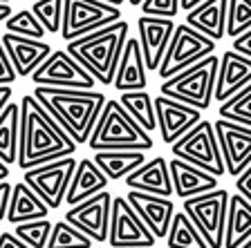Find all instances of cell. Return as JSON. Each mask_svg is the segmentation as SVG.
Wrapping results in <instances>:
<instances>
[{
    "instance_id": "21",
    "label": "cell",
    "mask_w": 251,
    "mask_h": 248,
    "mask_svg": "<svg viewBox=\"0 0 251 248\" xmlns=\"http://www.w3.org/2000/svg\"><path fill=\"white\" fill-rule=\"evenodd\" d=\"M126 186H128V190L151 192V195L168 197V199H171V195H175L171 168H168V161L164 157H155L144 165H139L132 175L126 177Z\"/></svg>"
},
{
    "instance_id": "46",
    "label": "cell",
    "mask_w": 251,
    "mask_h": 248,
    "mask_svg": "<svg viewBox=\"0 0 251 248\" xmlns=\"http://www.w3.org/2000/svg\"><path fill=\"white\" fill-rule=\"evenodd\" d=\"M7 177H9V165L0 159V183H2V181H7Z\"/></svg>"
},
{
    "instance_id": "14",
    "label": "cell",
    "mask_w": 251,
    "mask_h": 248,
    "mask_svg": "<svg viewBox=\"0 0 251 248\" xmlns=\"http://www.w3.org/2000/svg\"><path fill=\"white\" fill-rule=\"evenodd\" d=\"M213 128L226 175L240 177L251 165V128L226 119H218L213 123Z\"/></svg>"
},
{
    "instance_id": "22",
    "label": "cell",
    "mask_w": 251,
    "mask_h": 248,
    "mask_svg": "<svg viewBox=\"0 0 251 248\" xmlns=\"http://www.w3.org/2000/svg\"><path fill=\"white\" fill-rule=\"evenodd\" d=\"M168 168H171L173 190H175V195H177L179 199H191V197L218 190V177L200 170V168L186 163V161L171 159L168 161Z\"/></svg>"
},
{
    "instance_id": "26",
    "label": "cell",
    "mask_w": 251,
    "mask_h": 248,
    "mask_svg": "<svg viewBox=\"0 0 251 248\" xmlns=\"http://www.w3.org/2000/svg\"><path fill=\"white\" fill-rule=\"evenodd\" d=\"M251 239V203L242 195L229 197L225 226V248H240Z\"/></svg>"
},
{
    "instance_id": "29",
    "label": "cell",
    "mask_w": 251,
    "mask_h": 248,
    "mask_svg": "<svg viewBox=\"0 0 251 248\" xmlns=\"http://www.w3.org/2000/svg\"><path fill=\"white\" fill-rule=\"evenodd\" d=\"M121 105L126 108V112L130 114L132 119L146 130L151 135L152 130H157V114H155V103L152 96L146 90H135V92H121V96L117 98Z\"/></svg>"
},
{
    "instance_id": "48",
    "label": "cell",
    "mask_w": 251,
    "mask_h": 248,
    "mask_svg": "<svg viewBox=\"0 0 251 248\" xmlns=\"http://www.w3.org/2000/svg\"><path fill=\"white\" fill-rule=\"evenodd\" d=\"M128 2H130L132 7H141V2H144V0H128Z\"/></svg>"
},
{
    "instance_id": "24",
    "label": "cell",
    "mask_w": 251,
    "mask_h": 248,
    "mask_svg": "<svg viewBox=\"0 0 251 248\" xmlns=\"http://www.w3.org/2000/svg\"><path fill=\"white\" fill-rule=\"evenodd\" d=\"M103 190H108V177L99 170V165L94 163L90 157L88 159H78L72 183H70L68 195H65V203L72 208Z\"/></svg>"
},
{
    "instance_id": "11",
    "label": "cell",
    "mask_w": 251,
    "mask_h": 248,
    "mask_svg": "<svg viewBox=\"0 0 251 248\" xmlns=\"http://www.w3.org/2000/svg\"><path fill=\"white\" fill-rule=\"evenodd\" d=\"M31 81L34 85H43V88L65 90H92L97 85L92 74L83 69V65L70 56L65 49H52V54L31 74Z\"/></svg>"
},
{
    "instance_id": "20",
    "label": "cell",
    "mask_w": 251,
    "mask_h": 248,
    "mask_svg": "<svg viewBox=\"0 0 251 248\" xmlns=\"http://www.w3.org/2000/svg\"><path fill=\"white\" fill-rule=\"evenodd\" d=\"M146 72L148 69H146V61H144V52H141L139 38H128L124 52H121L119 65H117L112 88L119 90V92L146 90V85H148Z\"/></svg>"
},
{
    "instance_id": "23",
    "label": "cell",
    "mask_w": 251,
    "mask_h": 248,
    "mask_svg": "<svg viewBox=\"0 0 251 248\" xmlns=\"http://www.w3.org/2000/svg\"><path fill=\"white\" fill-rule=\"evenodd\" d=\"M226 7L229 0H204L186 11V25L215 43L222 41L226 36Z\"/></svg>"
},
{
    "instance_id": "7",
    "label": "cell",
    "mask_w": 251,
    "mask_h": 248,
    "mask_svg": "<svg viewBox=\"0 0 251 248\" xmlns=\"http://www.w3.org/2000/svg\"><path fill=\"white\" fill-rule=\"evenodd\" d=\"M229 192L225 188L211 190L206 195H198L184 199L182 210L195 224L209 248H225V226L229 210Z\"/></svg>"
},
{
    "instance_id": "15",
    "label": "cell",
    "mask_w": 251,
    "mask_h": 248,
    "mask_svg": "<svg viewBox=\"0 0 251 248\" xmlns=\"http://www.w3.org/2000/svg\"><path fill=\"white\" fill-rule=\"evenodd\" d=\"M155 114H157V128L162 132V141L164 143H175L177 139H182L191 128L202 121V112L193 105L179 103L175 98L168 96H155Z\"/></svg>"
},
{
    "instance_id": "13",
    "label": "cell",
    "mask_w": 251,
    "mask_h": 248,
    "mask_svg": "<svg viewBox=\"0 0 251 248\" xmlns=\"http://www.w3.org/2000/svg\"><path fill=\"white\" fill-rule=\"evenodd\" d=\"M110 210H112V192L103 190L70 208L65 212V222L72 224L76 230H81L94 244H103L108 242Z\"/></svg>"
},
{
    "instance_id": "43",
    "label": "cell",
    "mask_w": 251,
    "mask_h": 248,
    "mask_svg": "<svg viewBox=\"0 0 251 248\" xmlns=\"http://www.w3.org/2000/svg\"><path fill=\"white\" fill-rule=\"evenodd\" d=\"M11 94H14L11 85H0V114L5 112V108L11 103Z\"/></svg>"
},
{
    "instance_id": "10",
    "label": "cell",
    "mask_w": 251,
    "mask_h": 248,
    "mask_svg": "<svg viewBox=\"0 0 251 248\" xmlns=\"http://www.w3.org/2000/svg\"><path fill=\"white\" fill-rule=\"evenodd\" d=\"M76 163L78 159L65 157V159L52 161V163L36 165V168L25 170L23 181L47 203L50 210H56V208H61V203H65V195H68V188L72 183Z\"/></svg>"
},
{
    "instance_id": "40",
    "label": "cell",
    "mask_w": 251,
    "mask_h": 248,
    "mask_svg": "<svg viewBox=\"0 0 251 248\" xmlns=\"http://www.w3.org/2000/svg\"><path fill=\"white\" fill-rule=\"evenodd\" d=\"M233 52L251 58V29H247L245 34H240L238 38H233Z\"/></svg>"
},
{
    "instance_id": "18",
    "label": "cell",
    "mask_w": 251,
    "mask_h": 248,
    "mask_svg": "<svg viewBox=\"0 0 251 248\" xmlns=\"http://www.w3.org/2000/svg\"><path fill=\"white\" fill-rule=\"evenodd\" d=\"M249 83H251V58L229 49V52H225L220 56V69H218V78H215L213 101H218L222 105L233 94L240 92L242 88H247Z\"/></svg>"
},
{
    "instance_id": "39",
    "label": "cell",
    "mask_w": 251,
    "mask_h": 248,
    "mask_svg": "<svg viewBox=\"0 0 251 248\" xmlns=\"http://www.w3.org/2000/svg\"><path fill=\"white\" fill-rule=\"evenodd\" d=\"M235 190H238V195H242L251 203V165L240 177H235Z\"/></svg>"
},
{
    "instance_id": "1",
    "label": "cell",
    "mask_w": 251,
    "mask_h": 248,
    "mask_svg": "<svg viewBox=\"0 0 251 248\" xmlns=\"http://www.w3.org/2000/svg\"><path fill=\"white\" fill-rule=\"evenodd\" d=\"M78 145L45 112L34 94L21 101V135H18V168L29 170L36 165L74 157Z\"/></svg>"
},
{
    "instance_id": "49",
    "label": "cell",
    "mask_w": 251,
    "mask_h": 248,
    "mask_svg": "<svg viewBox=\"0 0 251 248\" xmlns=\"http://www.w3.org/2000/svg\"><path fill=\"white\" fill-rule=\"evenodd\" d=\"M240 248H251V239H249V242H245V244H242Z\"/></svg>"
},
{
    "instance_id": "3",
    "label": "cell",
    "mask_w": 251,
    "mask_h": 248,
    "mask_svg": "<svg viewBox=\"0 0 251 248\" xmlns=\"http://www.w3.org/2000/svg\"><path fill=\"white\" fill-rule=\"evenodd\" d=\"M126 41H128V23L121 18L103 29H97L76 41H70L65 52L72 58H76L99 85L108 88L115 81V72Z\"/></svg>"
},
{
    "instance_id": "44",
    "label": "cell",
    "mask_w": 251,
    "mask_h": 248,
    "mask_svg": "<svg viewBox=\"0 0 251 248\" xmlns=\"http://www.w3.org/2000/svg\"><path fill=\"white\" fill-rule=\"evenodd\" d=\"M11 14H14V11H11V5H9V2H0V23H5Z\"/></svg>"
},
{
    "instance_id": "47",
    "label": "cell",
    "mask_w": 251,
    "mask_h": 248,
    "mask_svg": "<svg viewBox=\"0 0 251 248\" xmlns=\"http://www.w3.org/2000/svg\"><path fill=\"white\" fill-rule=\"evenodd\" d=\"M101 2H108V5H115V7H121L126 0H101Z\"/></svg>"
},
{
    "instance_id": "41",
    "label": "cell",
    "mask_w": 251,
    "mask_h": 248,
    "mask_svg": "<svg viewBox=\"0 0 251 248\" xmlns=\"http://www.w3.org/2000/svg\"><path fill=\"white\" fill-rule=\"evenodd\" d=\"M11 183L9 181H2L0 183V222L7 219V210H9V199H11Z\"/></svg>"
},
{
    "instance_id": "36",
    "label": "cell",
    "mask_w": 251,
    "mask_h": 248,
    "mask_svg": "<svg viewBox=\"0 0 251 248\" xmlns=\"http://www.w3.org/2000/svg\"><path fill=\"white\" fill-rule=\"evenodd\" d=\"M251 29V0H229L226 7V36L238 38Z\"/></svg>"
},
{
    "instance_id": "8",
    "label": "cell",
    "mask_w": 251,
    "mask_h": 248,
    "mask_svg": "<svg viewBox=\"0 0 251 248\" xmlns=\"http://www.w3.org/2000/svg\"><path fill=\"white\" fill-rule=\"evenodd\" d=\"M211 54H215V41H211L209 36H204L184 23L173 31V38L162 58V65L157 68V74L162 81H166V78H173L175 74L188 69L195 63L204 61Z\"/></svg>"
},
{
    "instance_id": "5",
    "label": "cell",
    "mask_w": 251,
    "mask_h": 248,
    "mask_svg": "<svg viewBox=\"0 0 251 248\" xmlns=\"http://www.w3.org/2000/svg\"><path fill=\"white\" fill-rule=\"evenodd\" d=\"M220 69V58L215 54L206 56L204 61L191 65L188 69L175 74L173 78L162 81V96L175 98L179 103L193 105L200 112L209 110L213 103V92H215V78H218Z\"/></svg>"
},
{
    "instance_id": "34",
    "label": "cell",
    "mask_w": 251,
    "mask_h": 248,
    "mask_svg": "<svg viewBox=\"0 0 251 248\" xmlns=\"http://www.w3.org/2000/svg\"><path fill=\"white\" fill-rule=\"evenodd\" d=\"M54 224L50 219H36V222H25L14 226V235L21 242H25L29 248H47L50 235H52Z\"/></svg>"
},
{
    "instance_id": "50",
    "label": "cell",
    "mask_w": 251,
    "mask_h": 248,
    "mask_svg": "<svg viewBox=\"0 0 251 248\" xmlns=\"http://www.w3.org/2000/svg\"><path fill=\"white\" fill-rule=\"evenodd\" d=\"M0 2H9V0H0Z\"/></svg>"
},
{
    "instance_id": "30",
    "label": "cell",
    "mask_w": 251,
    "mask_h": 248,
    "mask_svg": "<svg viewBox=\"0 0 251 248\" xmlns=\"http://www.w3.org/2000/svg\"><path fill=\"white\" fill-rule=\"evenodd\" d=\"M166 246L168 248H209V244L204 242L195 224L188 219L186 212H175L173 215L171 228L166 235Z\"/></svg>"
},
{
    "instance_id": "17",
    "label": "cell",
    "mask_w": 251,
    "mask_h": 248,
    "mask_svg": "<svg viewBox=\"0 0 251 248\" xmlns=\"http://www.w3.org/2000/svg\"><path fill=\"white\" fill-rule=\"evenodd\" d=\"M126 202L132 206V210L139 215V219L148 226L155 239H162L168 235L173 215H175V203L168 197L151 195V192H139V190H128Z\"/></svg>"
},
{
    "instance_id": "6",
    "label": "cell",
    "mask_w": 251,
    "mask_h": 248,
    "mask_svg": "<svg viewBox=\"0 0 251 248\" xmlns=\"http://www.w3.org/2000/svg\"><path fill=\"white\" fill-rule=\"evenodd\" d=\"M171 152L175 159L186 161V163L195 165L200 170L218 177V179L222 175H226L213 121H200L195 128L188 130L182 139H177L171 145Z\"/></svg>"
},
{
    "instance_id": "31",
    "label": "cell",
    "mask_w": 251,
    "mask_h": 248,
    "mask_svg": "<svg viewBox=\"0 0 251 248\" xmlns=\"http://www.w3.org/2000/svg\"><path fill=\"white\" fill-rule=\"evenodd\" d=\"M220 119L233 121V123H242L251 128V83L247 88H242L238 94L225 101V103L218 108Z\"/></svg>"
},
{
    "instance_id": "28",
    "label": "cell",
    "mask_w": 251,
    "mask_h": 248,
    "mask_svg": "<svg viewBox=\"0 0 251 248\" xmlns=\"http://www.w3.org/2000/svg\"><path fill=\"white\" fill-rule=\"evenodd\" d=\"M18 135H21V105L9 103L0 114V159L7 165L18 163Z\"/></svg>"
},
{
    "instance_id": "37",
    "label": "cell",
    "mask_w": 251,
    "mask_h": 248,
    "mask_svg": "<svg viewBox=\"0 0 251 248\" xmlns=\"http://www.w3.org/2000/svg\"><path fill=\"white\" fill-rule=\"evenodd\" d=\"M141 14L173 18V16L179 14V0H144L141 2Z\"/></svg>"
},
{
    "instance_id": "2",
    "label": "cell",
    "mask_w": 251,
    "mask_h": 248,
    "mask_svg": "<svg viewBox=\"0 0 251 248\" xmlns=\"http://www.w3.org/2000/svg\"><path fill=\"white\" fill-rule=\"evenodd\" d=\"M34 98L63 128L76 145L88 143L105 105V94L97 90H65L34 85Z\"/></svg>"
},
{
    "instance_id": "4",
    "label": "cell",
    "mask_w": 251,
    "mask_h": 248,
    "mask_svg": "<svg viewBox=\"0 0 251 248\" xmlns=\"http://www.w3.org/2000/svg\"><path fill=\"white\" fill-rule=\"evenodd\" d=\"M90 148L94 152L99 150H152V136L141 128L119 101H105L101 110L97 125L90 135Z\"/></svg>"
},
{
    "instance_id": "42",
    "label": "cell",
    "mask_w": 251,
    "mask_h": 248,
    "mask_svg": "<svg viewBox=\"0 0 251 248\" xmlns=\"http://www.w3.org/2000/svg\"><path fill=\"white\" fill-rule=\"evenodd\" d=\"M0 248H29L25 242H21V239L14 235V230H2L0 233Z\"/></svg>"
},
{
    "instance_id": "33",
    "label": "cell",
    "mask_w": 251,
    "mask_h": 248,
    "mask_svg": "<svg viewBox=\"0 0 251 248\" xmlns=\"http://www.w3.org/2000/svg\"><path fill=\"white\" fill-rule=\"evenodd\" d=\"M5 27L9 34L34 38V41H43L47 34V31L43 29V25L38 23V18L31 14V9H21V11H16V14H11L5 21Z\"/></svg>"
},
{
    "instance_id": "27",
    "label": "cell",
    "mask_w": 251,
    "mask_h": 248,
    "mask_svg": "<svg viewBox=\"0 0 251 248\" xmlns=\"http://www.w3.org/2000/svg\"><path fill=\"white\" fill-rule=\"evenodd\" d=\"M92 161L108 177V181H115L132 175L139 165L146 163V157L139 150H99L94 152Z\"/></svg>"
},
{
    "instance_id": "38",
    "label": "cell",
    "mask_w": 251,
    "mask_h": 248,
    "mask_svg": "<svg viewBox=\"0 0 251 248\" xmlns=\"http://www.w3.org/2000/svg\"><path fill=\"white\" fill-rule=\"evenodd\" d=\"M16 78H18V74H16L9 56H7L5 45H2V41H0V85H11Z\"/></svg>"
},
{
    "instance_id": "45",
    "label": "cell",
    "mask_w": 251,
    "mask_h": 248,
    "mask_svg": "<svg viewBox=\"0 0 251 248\" xmlns=\"http://www.w3.org/2000/svg\"><path fill=\"white\" fill-rule=\"evenodd\" d=\"M200 2H204V0H179V9L184 11H191L193 7H198Z\"/></svg>"
},
{
    "instance_id": "16",
    "label": "cell",
    "mask_w": 251,
    "mask_h": 248,
    "mask_svg": "<svg viewBox=\"0 0 251 248\" xmlns=\"http://www.w3.org/2000/svg\"><path fill=\"white\" fill-rule=\"evenodd\" d=\"M175 21L173 18H159V16H144L137 18V31H139V45L144 52L146 69L157 72L162 65V58L168 49V43L175 31Z\"/></svg>"
},
{
    "instance_id": "9",
    "label": "cell",
    "mask_w": 251,
    "mask_h": 248,
    "mask_svg": "<svg viewBox=\"0 0 251 248\" xmlns=\"http://www.w3.org/2000/svg\"><path fill=\"white\" fill-rule=\"evenodd\" d=\"M121 21V9L101 0H63V41H76V38L92 34L97 29Z\"/></svg>"
},
{
    "instance_id": "51",
    "label": "cell",
    "mask_w": 251,
    "mask_h": 248,
    "mask_svg": "<svg viewBox=\"0 0 251 248\" xmlns=\"http://www.w3.org/2000/svg\"><path fill=\"white\" fill-rule=\"evenodd\" d=\"M0 233H2V230H0Z\"/></svg>"
},
{
    "instance_id": "25",
    "label": "cell",
    "mask_w": 251,
    "mask_h": 248,
    "mask_svg": "<svg viewBox=\"0 0 251 248\" xmlns=\"http://www.w3.org/2000/svg\"><path fill=\"white\" fill-rule=\"evenodd\" d=\"M47 215H50L47 203L27 186L25 181H18L11 188L9 210H7V222L11 226H18V224L25 222H36V219H47Z\"/></svg>"
},
{
    "instance_id": "19",
    "label": "cell",
    "mask_w": 251,
    "mask_h": 248,
    "mask_svg": "<svg viewBox=\"0 0 251 248\" xmlns=\"http://www.w3.org/2000/svg\"><path fill=\"white\" fill-rule=\"evenodd\" d=\"M0 41L5 45V52L18 76H31L38 69V65L52 54V45H47L45 41L16 36V34H9V31L2 34Z\"/></svg>"
},
{
    "instance_id": "12",
    "label": "cell",
    "mask_w": 251,
    "mask_h": 248,
    "mask_svg": "<svg viewBox=\"0 0 251 248\" xmlns=\"http://www.w3.org/2000/svg\"><path fill=\"white\" fill-rule=\"evenodd\" d=\"M155 242V235L139 219L130 203L126 202V197H112L108 228L110 248H152Z\"/></svg>"
},
{
    "instance_id": "32",
    "label": "cell",
    "mask_w": 251,
    "mask_h": 248,
    "mask_svg": "<svg viewBox=\"0 0 251 248\" xmlns=\"http://www.w3.org/2000/svg\"><path fill=\"white\" fill-rule=\"evenodd\" d=\"M47 248H94V242L63 219V222H56L52 226Z\"/></svg>"
},
{
    "instance_id": "35",
    "label": "cell",
    "mask_w": 251,
    "mask_h": 248,
    "mask_svg": "<svg viewBox=\"0 0 251 248\" xmlns=\"http://www.w3.org/2000/svg\"><path fill=\"white\" fill-rule=\"evenodd\" d=\"M31 14L38 18L47 34H61L63 27V0H34Z\"/></svg>"
}]
</instances>
